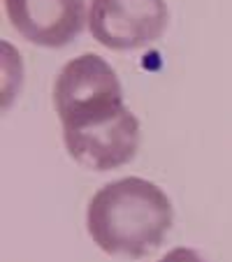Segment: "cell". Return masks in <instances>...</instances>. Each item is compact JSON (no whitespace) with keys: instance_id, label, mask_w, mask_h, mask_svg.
Instances as JSON below:
<instances>
[{"instance_id":"5b68a950","label":"cell","mask_w":232,"mask_h":262,"mask_svg":"<svg viewBox=\"0 0 232 262\" xmlns=\"http://www.w3.org/2000/svg\"><path fill=\"white\" fill-rule=\"evenodd\" d=\"M158 262H204V260L195 251H193V248L179 246V248H172L170 253H165Z\"/></svg>"},{"instance_id":"7a4b0ae2","label":"cell","mask_w":232,"mask_h":262,"mask_svg":"<svg viewBox=\"0 0 232 262\" xmlns=\"http://www.w3.org/2000/svg\"><path fill=\"white\" fill-rule=\"evenodd\" d=\"M174 221L172 202L156 183L123 177L98 190L89 202L86 228L107 255L146 257L167 237Z\"/></svg>"},{"instance_id":"277c9868","label":"cell","mask_w":232,"mask_h":262,"mask_svg":"<svg viewBox=\"0 0 232 262\" xmlns=\"http://www.w3.org/2000/svg\"><path fill=\"white\" fill-rule=\"evenodd\" d=\"M10 24L24 40L58 49L84 30L86 0H3Z\"/></svg>"},{"instance_id":"6da1fadb","label":"cell","mask_w":232,"mask_h":262,"mask_svg":"<svg viewBox=\"0 0 232 262\" xmlns=\"http://www.w3.org/2000/svg\"><path fill=\"white\" fill-rule=\"evenodd\" d=\"M54 107L65 148L81 167L109 172L135 158L139 121L123 104L114 68L98 54L77 56L63 65L54 84Z\"/></svg>"},{"instance_id":"3957f363","label":"cell","mask_w":232,"mask_h":262,"mask_svg":"<svg viewBox=\"0 0 232 262\" xmlns=\"http://www.w3.org/2000/svg\"><path fill=\"white\" fill-rule=\"evenodd\" d=\"M167 21L165 0H91L89 7L91 35L114 51L153 45L165 33Z\"/></svg>"}]
</instances>
